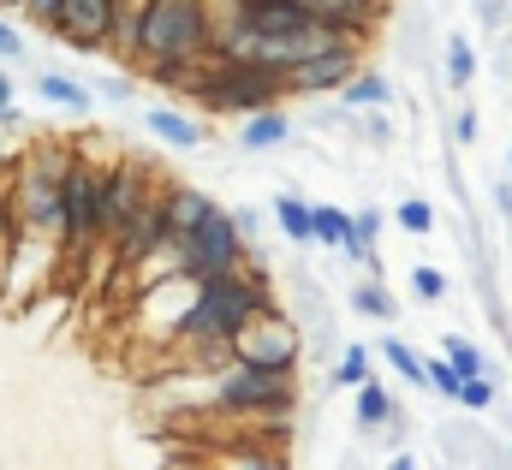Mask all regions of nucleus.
<instances>
[{"label": "nucleus", "mask_w": 512, "mask_h": 470, "mask_svg": "<svg viewBox=\"0 0 512 470\" xmlns=\"http://www.w3.org/2000/svg\"><path fill=\"white\" fill-rule=\"evenodd\" d=\"M268 310H280L274 274H268V262L251 250V262L239 274L197 280V292H191V304L179 316V340L185 346H233L256 316H268Z\"/></svg>", "instance_id": "f257e3e1"}, {"label": "nucleus", "mask_w": 512, "mask_h": 470, "mask_svg": "<svg viewBox=\"0 0 512 470\" xmlns=\"http://www.w3.org/2000/svg\"><path fill=\"white\" fill-rule=\"evenodd\" d=\"M209 36H215L209 0H149L143 36H137V66H143V78L161 84V90L191 84L197 66L209 60Z\"/></svg>", "instance_id": "f03ea898"}, {"label": "nucleus", "mask_w": 512, "mask_h": 470, "mask_svg": "<svg viewBox=\"0 0 512 470\" xmlns=\"http://www.w3.org/2000/svg\"><path fill=\"white\" fill-rule=\"evenodd\" d=\"M185 96L209 114H233V119H251V114H268L280 108L286 96V78L256 66V60H203L197 78L185 84Z\"/></svg>", "instance_id": "7ed1b4c3"}, {"label": "nucleus", "mask_w": 512, "mask_h": 470, "mask_svg": "<svg viewBox=\"0 0 512 470\" xmlns=\"http://www.w3.org/2000/svg\"><path fill=\"white\" fill-rule=\"evenodd\" d=\"M209 405L215 411H233V417H292L298 411V375L286 369H251V363H233L209 381Z\"/></svg>", "instance_id": "20e7f679"}, {"label": "nucleus", "mask_w": 512, "mask_h": 470, "mask_svg": "<svg viewBox=\"0 0 512 470\" xmlns=\"http://www.w3.org/2000/svg\"><path fill=\"white\" fill-rule=\"evenodd\" d=\"M251 262V244L233 227V209H215L191 238L173 244V274L179 280H215V274H239Z\"/></svg>", "instance_id": "39448f33"}, {"label": "nucleus", "mask_w": 512, "mask_h": 470, "mask_svg": "<svg viewBox=\"0 0 512 470\" xmlns=\"http://www.w3.org/2000/svg\"><path fill=\"white\" fill-rule=\"evenodd\" d=\"M102 179H108V167L90 161L84 149H72V161H66V256L72 262H84L102 244Z\"/></svg>", "instance_id": "423d86ee"}, {"label": "nucleus", "mask_w": 512, "mask_h": 470, "mask_svg": "<svg viewBox=\"0 0 512 470\" xmlns=\"http://www.w3.org/2000/svg\"><path fill=\"white\" fill-rule=\"evenodd\" d=\"M155 185H161V179H149L143 161H114V167H108V179H102V250H108V262L120 256L131 221L143 215V203H149Z\"/></svg>", "instance_id": "0eeeda50"}, {"label": "nucleus", "mask_w": 512, "mask_h": 470, "mask_svg": "<svg viewBox=\"0 0 512 470\" xmlns=\"http://www.w3.org/2000/svg\"><path fill=\"white\" fill-rule=\"evenodd\" d=\"M298 357H304V328L286 310L256 316L251 328L233 340V363H251V369H286V375H298Z\"/></svg>", "instance_id": "6e6552de"}, {"label": "nucleus", "mask_w": 512, "mask_h": 470, "mask_svg": "<svg viewBox=\"0 0 512 470\" xmlns=\"http://www.w3.org/2000/svg\"><path fill=\"white\" fill-rule=\"evenodd\" d=\"M358 72H364V48H328V54H310L304 66L286 72V96L322 102V96H340Z\"/></svg>", "instance_id": "1a4fd4ad"}, {"label": "nucleus", "mask_w": 512, "mask_h": 470, "mask_svg": "<svg viewBox=\"0 0 512 470\" xmlns=\"http://www.w3.org/2000/svg\"><path fill=\"white\" fill-rule=\"evenodd\" d=\"M114 12H120V0H66L48 36L66 42L72 54H96L114 42Z\"/></svg>", "instance_id": "9d476101"}, {"label": "nucleus", "mask_w": 512, "mask_h": 470, "mask_svg": "<svg viewBox=\"0 0 512 470\" xmlns=\"http://www.w3.org/2000/svg\"><path fill=\"white\" fill-rule=\"evenodd\" d=\"M215 209H221V203H215V197H209L203 185H167V215H173V244H179V238H191L197 227H203V221H209V215H215Z\"/></svg>", "instance_id": "9b49d317"}, {"label": "nucleus", "mask_w": 512, "mask_h": 470, "mask_svg": "<svg viewBox=\"0 0 512 470\" xmlns=\"http://www.w3.org/2000/svg\"><path fill=\"white\" fill-rule=\"evenodd\" d=\"M245 155H268V149H286L292 143V119H286V108H268V114H251L239 119V137H233Z\"/></svg>", "instance_id": "f8f14e48"}, {"label": "nucleus", "mask_w": 512, "mask_h": 470, "mask_svg": "<svg viewBox=\"0 0 512 470\" xmlns=\"http://www.w3.org/2000/svg\"><path fill=\"white\" fill-rule=\"evenodd\" d=\"M274 227H280V238L286 244H316V203H304L298 191H280L274 197Z\"/></svg>", "instance_id": "ddd939ff"}, {"label": "nucleus", "mask_w": 512, "mask_h": 470, "mask_svg": "<svg viewBox=\"0 0 512 470\" xmlns=\"http://www.w3.org/2000/svg\"><path fill=\"white\" fill-rule=\"evenodd\" d=\"M340 108H346V114H387V108H393V84H387L382 72L364 66V72L340 90Z\"/></svg>", "instance_id": "4468645a"}, {"label": "nucleus", "mask_w": 512, "mask_h": 470, "mask_svg": "<svg viewBox=\"0 0 512 470\" xmlns=\"http://www.w3.org/2000/svg\"><path fill=\"white\" fill-rule=\"evenodd\" d=\"M36 90H42V102H54V108H66V114H90L96 108V90L90 84H78V78H66V72H36Z\"/></svg>", "instance_id": "2eb2a0df"}, {"label": "nucleus", "mask_w": 512, "mask_h": 470, "mask_svg": "<svg viewBox=\"0 0 512 470\" xmlns=\"http://www.w3.org/2000/svg\"><path fill=\"white\" fill-rule=\"evenodd\" d=\"M143 131H155L167 149H197V143H203V125L191 114H179V108H149V114H143Z\"/></svg>", "instance_id": "dca6fc26"}, {"label": "nucleus", "mask_w": 512, "mask_h": 470, "mask_svg": "<svg viewBox=\"0 0 512 470\" xmlns=\"http://www.w3.org/2000/svg\"><path fill=\"white\" fill-rule=\"evenodd\" d=\"M209 470H286V453H274V447H256V441H239V447L215 453V465H209Z\"/></svg>", "instance_id": "f3484780"}, {"label": "nucleus", "mask_w": 512, "mask_h": 470, "mask_svg": "<svg viewBox=\"0 0 512 470\" xmlns=\"http://www.w3.org/2000/svg\"><path fill=\"white\" fill-rule=\"evenodd\" d=\"M393 411H399V405H393V393H387L382 381L358 387V429H364V435H382L387 423H393Z\"/></svg>", "instance_id": "a211bd4d"}, {"label": "nucleus", "mask_w": 512, "mask_h": 470, "mask_svg": "<svg viewBox=\"0 0 512 470\" xmlns=\"http://www.w3.org/2000/svg\"><path fill=\"white\" fill-rule=\"evenodd\" d=\"M352 310L370 316V322H399V304H393V292H387L382 280H358L352 286Z\"/></svg>", "instance_id": "6ab92c4d"}, {"label": "nucleus", "mask_w": 512, "mask_h": 470, "mask_svg": "<svg viewBox=\"0 0 512 470\" xmlns=\"http://www.w3.org/2000/svg\"><path fill=\"white\" fill-rule=\"evenodd\" d=\"M334 387H346V393H358V387H370L376 375H370V346H346L340 363H334V375H328Z\"/></svg>", "instance_id": "aec40b11"}, {"label": "nucleus", "mask_w": 512, "mask_h": 470, "mask_svg": "<svg viewBox=\"0 0 512 470\" xmlns=\"http://www.w3.org/2000/svg\"><path fill=\"white\" fill-rule=\"evenodd\" d=\"M447 84L453 90H471L477 84V48L465 36H447Z\"/></svg>", "instance_id": "412c9836"}, {"label": "nucleus", "mask_w": 512, "mask_h": 470, "mask_svg": "<svg viewBox=\"0 0 512 470\" xmlns=\"http://www.w3.org/2000/svg\"><path fill=\"white\" fill-rule=\"evenodd\" d=\"M495 399H501V375H471V381L459 387V411H471V417L495 411Z\"/></svg>", "instance_id": "4be33fe9"}, {"label": "nucleus", "mask_w": 512, "mask_h": 470, "mask_svg": "<svg viewBox=\"0 0 512 470\" xmlns=\"http://www.w3.org/2000/svg\"><path fill=\"white\" fill-rule=\"evenodd\" d=\"M346 238H352V215H346V209H334V203H316V244L346 250Z\"/></svg>", "instance_id": "5701e85b"}, {"label": "nucleus", "mask_w": 512, "mask_h": 470, "mask_svg": "<svg viewBox=\"0 0 512 470\" xmlns=\"http://www.w3.org/2000/svg\"><path fill=\"white\" fill-rule=\"evenodd\" d=\"M441 357H447V363H453V369H459L465 381H471V375H489V357L477 352V346H471L465 334H447V340H441Z\"/></svg>", "instance_id": "b1692460"}, {"label": "nucleus", "mask_w": 512, "mask_h": 470, "mask_svg": "<svg viewBox=\"0 0 512 470\" xmlns=\"http://www.w3.org/2000/svg\"><path fill=\"white\" fill-rule=\"evenodd\" d=\"M382 357L399 369V381H411V387H429V375H423V357L411 352L399 334H387V340H382Z\"/></svg>", "instance_id": "393cba45"}, {"label": "nucleus", "mask_w": 512, "mask_h": 470, "mask_svg": "<svg viewBox=\"0 0 512 470\" xmlns=\"http://www.w3.org/2000/svg\"><path fill=\"white\" fill-rule=\"evenodd\" d=\"M423 375H429V393H441L447 405H459V387H465V375H459L447 357H423Z\"/></svg>", "instance_id": "a878e982"}, {"label": "nucleus", "mask_w": 512, "mask_h": 470, "mask_svg": "<svg viewBox=\"0 0 512 470\" xmlns=\"http://www.w3.org/2000/svg\"><path fill=\"white\" fill-rule=\"evenodd\" d=\"M393 221H399V233H411V238H429V233H435V209H429L423 197H405V203L393 209Z\"/></svg>", "instance_id": "bb28decb"}, {"label": "nucleus", "mask_w": 512, "mask_h": 470, "mask_svg": "<svg viewBox=\"0 0 512 470\" xmlns=\"http://www.w3.org/2000/svg\"><path fill=\"white\" fill-rule=\"evenodd\" d=\"M411 298H417V304H441V298H447V274L429 268V262H417V268H411Z\"/></svg>", "instance_id": "cd10ccee"}, {"label": "nucleus", "mask_w": 512, "mask_h": 470, "mask_svg": "<svg viewBox=\"0 0 512 470\" xmlns=\"http://www.w3.org/2000/svg\"><path fill=\"white\" fill-rule=\"evenodd\" d=\"M60 6H66V0H24L18 12H24V18H30L36 30H54V18H60Z\"/></svg>", "instance_id": "c85d7f7f"}, {"label": "nucleus", "mask_w": 512, "mask_h": 470, "mask_svg": "<svg viewBox=\"0 0 512 470\" xmlns=\"http://www.w3.org/2000/svg\"><path fill=\"white\" fill-rule=\"evenodd\" d=\"M233 227H239V233H245V244H262V209H251V203H239V209H233Z\"/></svg>", "instance_id": "c756f323"}, {"label": "nucleus", "mask_w": 512, "mask_h": 470, "mask_svg": "<svg viewBox=\"0 0 512 470\" xmlns=\"http://www.w3.org/2000/svg\"><path fill=\"white\" fill-rule=\"evenodd\" d=\"M90 90H96L102 102H120V108L137 96V84H131V78H102V84H90Z\"/></svg>", "instance_id": "7c9ffc66"}, {"label": "nucleus", "mask_w": 512, "mask_h": 470, "mask_svg": "<svg viewBox=\"0 0 512 470\" xmlns=\"http://www.w3.org/2000/svg\"><path fill=\"white\" fill-rule=\"evenodd\" d=\"M477 131H483L477 108H459V114H453V143H465V149H471V143H477Z\"/></svg>", "instance_id": "2f4dec72"}, {"label": "nucleus", "mask_w": 512, "mask_h": 470, "mask_svg": "<svg viewBox=\"0 0 512 470\" xmlns=\"http://www.w3.org/2000/svg\"><path fill=\"white\" fill-rule=\"evenodd\" d=\"M18 60H24V42H18V30L0 18V66H18Z\"/></svg>", "instance_id": "473e14b6"}, {"label": "nucleus", "mask_w": 512, "mask_h": 470, "mask_svg": "<svg viewBox=\"0 0 512 470\" xmlns=\"http://www.w3.org/2000/svg\"><path fill=\"white\" fill-rule=\"evenodd\" d=\"M382 441L393 447V453H405V441H411V417H405V411H393V423L382 429Z\"/></svg>", "instance_id": "72a5a7b5"}, {"label": "nucleus", "mask_w": 512, "mask_h": 470, "mask_svg": "<svg viewBox=\"0 0 512 470\" xmlns=\"http://www.w3.org/2000/svg\"><path fill=\"white\" fill-rule=\"evenodd\" d=\"M512 12V0H477V18H483V30H501Z\"/></svg>", "instance_id": "f704fd0d"}, {"label": "nucleus", "mask_w": 512, "mask_h": 470, "mask_svg": "<svg viewBox=\"0 0 512 470\" xmlns=\"http://www.w3.org/2000/svg\"><path fill=\"white\" fill-rule=\"evenodd\" d=\"M358 131H364L370 143H387V137H393V125H387V114H364V119H358Z\"/></svg>", "instance_id": "c9c22d12"}, {"label": "nucleus", "mask_w": 512, "mask_h": 470, "mask_svg": "<svg viewBox=\"0 0 512 470\" xmlns=\"http://www.w3.org/2000/svg\"><path fill=\"white\" fill-rule=\"evenodd\" d=\"M6 244H12V203L0 197V250H6Z\"/></svg>", "instance_id": "e433bc0d"}, {"label": "nucleus", "mask_w": 512, "mask_h": 470, "mask_svg": "<svg viewBox=\"0 0 512 470\" xmlns=\"http://www.w3.org/2000/svg\"><path fill=\"white\" fill-rule=\"evenodd\" d=\"M0 131H24V114L18 108H0Z\"/></svg>", "instance_id": "4c0bfd02"}, {"label": "nucleus", "mask_w": 512, "mask_h": 470, "mask_svg": "<svg viewBox=\"0 0 512 470\" xmlns=\"http://www.w3.org/2000/svg\"><path fill=\"white\" fill-rule=\"evenodd\" d=\"M387 470H423V465H417L411 453H393V459H387Z\"/></svg>", "instance_id": "58836bf2"}, {"label": "nucleus", "mask_w": 512, "mask_h": 470, "mask_svg": "<svg viewBox=\"0 0 512 470\" xmlns=\"http://www.w3.org/2000/svg\"><path fill=\"white\" fill-rule=\"evenodd\" d=\"M0 108H12V72L0 66Z\"/></svg>", "instance_id": "ea45409f"}, {"label": "nucleus", "mask_w": 512, "mask_h": 470, "mask_svg": "<svg viewBox=\"0 0 512 470\" xmlns=\"http://www.w3.org/2000/svg\"><path fill=\"white\" fill-rule=\"evenodd\" d=\"M18 6H24V0H0V12H18Z\"/></svg>", "instance_id": "a19ab883"}, {"label": "nucleus", "mask_w": 512, "mask_h": 470, "mask_svg": "<svg viewBox=\"0 0 512 470\" xmlns=\"http://www.w3.org/2000/svg\"><path fill=\"white\" fill-rule=\"evenodd\" d=\"M0 173H6V149H0Z\"/></svg>", "instance_id": "79ce46f5"}, {"label": "nucleus", "mask_w": 512, "mask_h": 470, "mask_svg": "<svg viewBox=\"0 0 512 470\" xmlns=\"http://www.w3.org/2000/svg\"><path fill=\"white\" fill-rule=\"evenodd\" d=\"M507 470H512V447H507Z\"/></svg>", "instance_id": "37998d69"}, {"label": "nucleus", "mask_w": 512, "mask_h": 470, "mask_svg": "<svg viewBox=\"0 0 512 470\" xmlns=\"http://www.w3.org/2000/svg\"><path fill=\"white\" fill-rule=\"evenodd\" d=\"M507 167H512V149H507Z\"/></svg>", "instance_id": "c03bdc74"}, {"label": "nucleus", "mask_w": 512, "mask_h": 470, "mask_svg": "<svg viewBox=\"0 0 512 470\" xmlns=\"http://www.w3.org/2000/svg\"><path fill=\"white\" fill-rule=\"evenodd\" d=\"M507 18H512V12H507Z\"/></svg>", "instance_id": "a18cd8bd"}]
</instances>
